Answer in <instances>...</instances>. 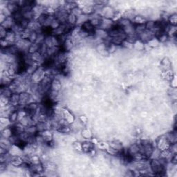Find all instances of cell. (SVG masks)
I'll return each instance as SVG.
<instances>
[{
    "label": "cell",
    "mask_w": 177,
    "mask_h": 177,
    "mask_svg": "<svg viewBox=\"0 0 177 177\" xmlns=\"http://www.w3.org/2000/svg\"><path fill=\"white\" fill-rule=\"evenodd\" d=\"M15 24V22L14 21L13 17L11 16V17H8L4 22L1 24V26H2L7 30H11Z\"/></svg>",
    "instance_id": "cell-14"
},
{
    "label": "cell",
    "mask_w": 177,
    "mask_h": 177,
    "mask_svg": "<svg viewBox=\"0 0 177 177\" xmlns=\"http://www.w3.org/2000/svg\"><path fill=\"white\" fill-rule=\"evenodd\" d=\"M139 152H140V145L136 142L131 143L128 147H127V154L130 157Z\"/></svg>",
    "instance_id": "cell-5"
},
{
    "label": "cell",
    "mask_w": 177,
    "mask_h": 177,
    "mask_svg": "<svg viewBox=\"0 0 177 177\" xmlns=\"http://www.w3.org/2000/svg\"><path fill=\"white\" fill-rule=\"evenodd\" d=\"M6 40H7L8 42L11 43V44H15L17 40V36H16V33L13 30H8L7 36L4 38Z\"/></svg>",
    "instance_id": "cell-17"
},
{
    "label": "cell",
    "mask_w": 177,
    "mask_h": 177,
    "mask_svg": "<svg viewBox=\"0 0 177 177\" xmlns=\"http://www.w3.org/2000/svg\"><path fill=\"white\" fill-rule=\"evenodd\" d=\"M9 118L12 125L17 123L18 120H19V112H18V110H15L12 111L11 113L9 115Z\"/></svg>",
    "instance_id": "cell-21"
},
{
    "label": "cell",
    "mask_w": 177,
    "mask_h": 177,
    "mask_svg": "<svg viewBox=\"0 0 177 177\" xmlns=\"http://www.w3.org/2000/svg\"><path fill=\"white\" fill-rule=\"evenodd\" d=\"M37 37H38V33L35 31H32L30 33L29 37H28V40L30 41L31 43H35L36 42L37 40Z\"/></svg>",
    "instance_id": "cell-49"
},
{
    "label": "cell",
    "mask_w": 177,
    "mask_h": 177,
    "mask_svg": "<svg viewBox=\"0 0 177 177\" xmlns=\"http://www.w3.org/2000/svg\"><path fill=\"white\" fill-rule=\"evenodd\" d=\"M160 150L158 149L157 147H154L153 151H152V153L151 154V156H150L149 159H158V158H160Z\"/></svg>",
    "instance_id": "cell-40"
},
{
    "label": "cell",
    "mask_w": 177,
    "mask_h": 177,
    "mask_svg": "<svg viewBox=\"0 0 177 177\" xmlns=\"http://www.w3.org/2000/svg\"><path fill=\"white\" fill-rule=\"evenodd\" d=\"M65 34V24H61V25L58 26L57 28H55L54 30H52V31H51V35L57 37L62 36Z\"/></svg>",
    "instance_id": "cell-19"
},
{
    "label": "cell",
    "mask_w": 177,
    "mask_h": 177,
    "mask_svg": "<svg viewBox=\"0 0 177 177\" xmlns=\"http://www.w3.org/2000/svg\"><path fill=\"white\" fill-rule=\"evenodd\" d=\"M81 27L82 29L86 30V31L89 33L91 35V36H94V33H95L96 28L94 27L93 25H92V24H91V22H89V20L82 24V26H81Z\"/></svg>",
    "instance_id": "cell-15"
},
{
    "label": "cell",
    "mask_w": 177,
    "mask_h": 177,
    "mask_svg": "<svg viewBox=\"0 0 177 177\" xmlns=\"http://www.w3.org/2000/svg\"><path fill=\"white\" fill-rule=\"evenodd\" d=\"M0 45H1V49H7V47L10 46L12 44L10 42H8L7 40H6L5 39H1V40H0Z\"/></svg>",
    "instance_id": "cell-48"
},
{
    "label": "cell",
    "mask_w": 177,
    "mask_h": 177,
    "mask_svg": "<svg viewBox=\"0 0 177 177\" xmlns=\"http://www.w3.org/2000/svg\"><path fill=\"white\" fill-rule=\"evenodd\" d=\"M7 7L9 10V11L12 13V15L13 13H15V12L20 10V8L17 5V1H9V3H8Z\"/></svg>",
    "instance_id": "cell-16"
},
{
    "label": "cell",
    "mask_w": 177,
    "mask_h": 177,
    "mask_svg": "<svg viewBox=\"0 0 177 177\" xmlns=\"http://www.w3.org/2000/svg\"><path fill=\"white\" fill-rule=\"evenodd\" d=\"M89 16L82 14L81 15H80L79 17H77V23H76V26H82V24L85 23L86 22L89 21Z\"/></svg>",
    "instance_id": "cell-29"
},
{
    "label": "cell",
    "mask_w": 177,
    "mask_h": 177,
    "mask_svg": "<svg viewBox=\"0 0 177 177\" xmlns=\"http://www.w3.org/2000/svg\"><path fill=\"white\" fill-rule=\"evenodd\" d=\"M10 104L17 109L20 104V94L13 93L12 94L11 97L10 98Z\"/></svg>",
    "instance_id": "cell-20"
},
{
    "label": "cell",
    "mask_w": 177,
    "mask_h": 177,
    "mask_svg": "<svg viewBox=\"0 0 177 177\" xmlns=\"http://www.w3.org/2000/svg\"><path fill=\"white\" fill-rule=\"evenodd\" d=\"M58 132H59L61 134L64 136H67V135H71L73 133V131H72L71 125H63V126H61L60 128L58 129Z\"/></svg>",
    "instance_id": "cell-18"
},
{
    "label": "cell",
    "mask_w": 177,
    "mask_h": 177,
    "mask_svg": "<svg viewBox=\"0 0 177 177\" xmlns=\"http://www.w3.org/2000/svg\"><path fill=\"white\" fill-rule=\"evenodd\" d=\"M153 38H154L153 33L148 30H145V31H143L142 33L138 36V39L140 41H141V42L145 43V44H146L147 42H149Z\"/></svg>",
    "instance_id": "cell-6"
},
{
    "label": "cell",
    "mask_w": 177,
    "mask_h": 177,
    "mask_svg": "<svg viewBox=\"0 0 177 177\" xmlns=\"http://www.w3.org/2000/svg\"><path fill=\"white\" fill-rule=\"evenodd\" d=\"M81 9H82V14H84V15H88V16H90L94 13V6L85 5V6H84V7H82Z\"/></svg>",
    "instance_id": "cell-26"
},
{
    "label": "cell",
    "mask_w": 177,
    "mask_h": 177,
    "mask_svg": "<svg viewBox=\"0 0 177 177\" xmlns=\"http://www.w3.org/2000/svg\"><path fill=\"white\" fill-rule=\"evenodd\" d=\"M145 43H143L141 41L138 40L134 44H133V50L139 51H143L145 49Z\"/></svg>",
    "instance_id": "cell-35"
},
{
    "label": "cell",
    "mask_w": 177,
    "mask_h": 177,
    "mask_svg": "<svg viewBox=\"0 0 177 177\" xmlns=\"http://www.w3.org/2000/svg\"><path fill=\"white\" fill-rule=\"evenodd\" d=\"M164 135L165 136L166 139H168L169 143L170 144L176 143V139H177V135H176V129H174V130L169 131L165 133H164Z\"/></svg>",
    "instance_id": "cell-12"
},
{
    "label": "cell",
    "mask_w": 177,
    "mask_h": 177,
    "mask_svg": "<svg viewBox=\"0 0 177 177\" xmlns=\"http://www.w3.org/2000/svg\"><path fill=\"white\" fill-rule=\"evenodd\" d=\"M121 47L123 49H126V50H133V44H131V43H129V42H127L126 40H124L122 43V44H121Z\"/></svg>",
    "instance_id": "cell-43"
},
{
    "label": "cell",
    "mask_w": 177,
    "mask_h": 177,
    "mask_svg": "<svg viewBox=\"0 0 177 177\" xmlns=\"http://www.w3.org/2000/svg\"><path fill=\"white\" fill-rule=\"evenodd\" d=\"M139 40L138 39V36L136 35H129V36H126V38H125V40L129 42L131 44H134V43L136 42V41Z\"/></svg>",
    "instance_id": "cell-42"
},
{
    "label": "cell",
    "mask_w": 177,
    "mask_h": 177,
    "mask_svg": "<svg viewBox=\"0 0 177 177\" xmlns=\"http://www.w3.org/2000/svg\"><path fill=\"white\" fill-rule=\"evenodd\" d=\"M12 17H13L14 21L15 22V23L17 24H20L22 20L24 19L23 14H22L20 10H19V11L17 12H15V13H13V15H12Z\"/></svg>",
    "instance_id": "cell-33"
},
{
    "label": "cell",
    "mask_w": 177,
    "mask_h": 177,
    "mask_svg": "<svg viewBox=\"0 0 177 177\" xmlns=\"http://www.w3.org/2000/svg\"><path fill=\"white\" fill-rule=\"evenodd\" d=\"M147 20L145 19V17H143V16L141 15H136L135 16V17L133 18L132 20V23L134 24V25H138V24H145V22H147Z\"/></svg>",
    "instance_id": "cell-28"
},
{
    "label": "cell",
    "mask_w": 177,
    "mask_h": 177,
    "mask_svg": "<svg viewBox=\"0 0 177 177\" xmlns=\"http://www.w3.org/2000/svg\"><path fill=\"white\" fill-rule=\"evenodd\" d=\"M25 131H26V132L29 133V134L33 136H36L38 133V129H37L36 125H30V126L26 127L25 128Z\"/></svg>",
    "instance_id": "cell-34"
},
{
    "label": "cell",
    "mask_w": 177,
    "mask_h": 177,
    "mask_svg": "<svg viewBox=\"0 0 177 177\" xmlns=\"http://www.w3.org/2000/svg\"><path fill=\"white\" fill-rule=\"evenodd\" d=\"M114 26H115V22L114 20L111 19H107V18L102 17L100 26L98 28L109 32Z\"/></svg>",
    "instance_id": "cell-4"
},
{
    "label": "cell",
    "mask_w": 177,
    "mask_h": 177,
    "mask_svg": "<svg viewBox=\"0 0 177 177\" xmlns=\"http://www.w3.org/2000/svg\"><path fill=\"white\" fill-rule=\"evenodd\" d=\"M45 37H46V35H45L44 33H38V37H37V40H36V42L38 44H42V43L44 42Z\"/></svg>",
    "instance_id": "cell-46"
},
{
    "label": "cell",
    "mask_w": 177,
    "mask_h": 177,
    "mask_svg": "<svg viewBox=\"0 0 177 177\" xmlns=\"http://www.w3.org/2000/svg\"><path fill=\"white\" fill-rule=\"evenodd\" d=\"M47 16H48L47 14L43 13L41 15H40V17H39L38 19H37V21H38V23L40 24L42 26H44V24L45 23V22H46Z\"/></svg>",
    "instance_id": "cell-45"
},
{
    "label": "cell",
    "mask_w": 177,
    "mask_h": 177,
    "mask_svg": "<svg viewBox=\"0 0 177 177\" xmlns=\"http://www.w3.org/2000/svg\"><path fill=\"white\" fill-rule=\"evenodd\" d=\"M145 24H138V25H135V33L138 36L139 35L142 33L143 31H145Z\"/></svg>",
    "instance_id": "cell-39"
},
{
    "label": "cell",
    "mask_w": 177,
    "mask_h": 177,
    "mask_svg": "<svg viewBox=\"0 0 177 177\" xmlns=\"http://www.w3.org/2000/svg\"><path fill=\"white\" fill-rule=\"evenodd\" d=\"M7 32H8V30L2 27V26H0V38H1V39H4L6 38Z\"/></svg>",
    "instance_id": "cell-51"
},
{
    "label": "cell",
    "mask_w": 177,
    "mask_h": 177,
    "mask_svg": "<svg viewBox=\"0 0 177 177\" xmlns=\"http://www.w3.org/2000/svg\"><path fill=\"white\" fill-rule=\"evenodd\" d=\"M60 25H61L60 22H59L58 20L56 19V18H54V19H53V20L52 21V22H51L50 27H49V28H50L51 30H54Z\"/></svg>",
    "instance_id": "cell-47"
},
{
    "label": "cell",
    "mask_w": 177,
    "mask_h": 177,
    "mask_svg": "<svg viewBox=\"0 0 177 177\" xmlns=\"http://www.w3.org/2000/svg\"><path fill=\"white\" fill-rule=\"evenodd\" d=\"M72 148H73V152L76 154L83 153L82 152V142L79 141H75L71 144Z\"/></svg>",
    "instance_id": "cell-22"
},
{
    "label": "cell",
    "mask_w": 177,
    "mask_h": 177,
    "mask_svg": "<svg viewBox=\"0 0 177 177\" xmlns=\"http://www.w3.org/2000/svg\"><path fill=\"white\" fill-rule=\"evenodd\" d=\"M13 135V130H12V127H9L7 128L4 129L3 130L1 131V136L5 138V139H9Z\"/></svg>",
    "instance_id": "cell-25"
},
{
    "label": "cell",
    "mask_w": 177,
    "mask_h": 177,
    "mask_svg": "<svg viewBox=\"0 0 177 177\" xmlns=\"http://www.w3.org/2000/svg\"><path fill=\"white\" fill-rule=\"evenodd\" d=\"M71 13H73V15H75L76 17H79L80 15H81L82 14V9H80V7H75V9H73L72 11H71Z\"/></svg>",
    "instance_id": "cell-50"
},
{
    "label": "cell",
    "mask_w": 177,
    "mask_h": 177,
    "mask_svg": "<svg viewBox=\"0 0 177 177\" xmlns=\"http://www.w3.org/2000/svg\"><path fill=\"white\" fill-rule=\"evenodd\" d=\"M145 26L146 30H150V31H152V30L154 29V26H155V21L148 20L147 21L145 22Z\"/></svg>",
    "instance_id": "cell-41"
},
{
    "label": "cell",
    "mask_w": 177,
    "mask_h": 177,
    "mask_svg": "<svg viewBox=\"0 0 177 177\" xmlns=\"http://www.w3.org/2000/svg\"><path fill=\"white\" fill-rule=\"evenodd\" d=\"M13 93L11 91V90L9 88V86H4V87H1V91L0 94L1 96H5V97L10 98L11 97L12 94Z\"/></svg>",
    "instance_id": "cell-32"
},
{
    "label": "cell",
    "mask_w": 177,
    "mask_h": 177,
    "mask_svg": "<svg viewBox=\"0 0 177 177\" xmlns=\"http://www.w3.org/2000/svg\"><path fill=\"white\" fill-rule=\"evenodd\" d=\"M170 151L171 152V153L172 154H176L177 152V146H176V143H173L171 144L170 147Z\"/></svg>",
    "instance_id": "cell-52"
},
{
    "label": "cell",
    "mask_w": 177,
    "mask_h": 177,
    "mask_svg": "<svg viewBox=\"0 0 177 177\" xmlns=\"http://www.w3.org/2000/svg\"><path fill=\"white\" fill-rule=\"evenodd\" d=\"M123 31L126 36H129V35H134L135 33V25L133 23L129 24V25L125 26L123 28Z\"/></svg>",
    "instance_id": "cell-24"
},
{
    "label": "cell",
    "mask_w": 177,
    "mask_h": 177,
    "mask_svg": "<svg viewBox=\"0 0 177 177\" xmlns=\"http://www.w3.org/2000/svg\"><path fill=\"white\" fill-rule=\"evenodd\" d=\"M82 147L83 153L88 154L89 152L95 148V145L92 143L91 140H84V141L82 142Z\"/></svg>",
    "instance_id": "cell-8"
},
{
    "label": "cell",
    "mask_w": 177,
    "mask_h": 177,
    "mask_svg": "<svg viewBox=\"0 0 177 177\" xmlns=\"http://www.w3.org/2000/svg\"><path fill=\"white\" fill-rule=\"evenodd\" d=\"M94 36H95L97 38H99V39H100V40H102L103 41L110 37L109 36V33L107 31H106V30H102L100 28H96Z\"/></svg>",
    "instance_id": "cell-13"
},
{
    "label": "cell",
    "mask_w": 177,
    "mask_h": 177,
    "mask_svg": "<svg viewBox=\"0 0 177 177\" xmlns=\"http://www.w3.org/2000/svg\"><path fill=\"white\" fill-rule=\"evenodd\" d=\"M80 133H81L84 140H91L94 137L91 128H89L87 127H84L80 131Z\"/></svg>",
    "instance_id": "cell-10"
},
{
    "label": "cell",
    "mask_w": 177,
    "mask_h": 177,
    "mask_svg": "<svg viewBox=\"0 0 177 177\" xmlns=\"http://www.w3.org/2000/svg\"><path fill=\"white\" fill-rule=\"evenodd\" d=\"M136 15H138L136 11L134 9H132V8H129V9L125 10V11L123 12L122 17L126 18V19L132 22L133 18L135 17V16Z\"/></svg>",
    "instance_id": "cell-7"
},
{
    "label": "cell",
    "mask_w": 177,
    "mask_h": 177,
    "mask_svg": "<svg viewBox=\"0 0 177 177\" xmlns=\"http://www.w3.org/2000/svg\"><path fill=\"white\" fill-rule=\"evenodd\" d=\"M76 23H77V17L75 15H73V13H69L67 17V24L74 27L76 26Z\"/></svg>",
    "instance_id": "cell-27"
},
{
    "label": "cell",
    "mask_w": 177,
    "mask_h": 177,
    "mask_svg": "<svg viewBox=\"0 0 177 177\" xmlns=\"http://www.w3.org/2000/svg\"><path fill=\"white\" fill-rule=\"evenodd\" d=\"M10 104V98L5 96H0V107H4Z\"/></svg>",
    "instance_id": "cell-44"
},
{
    "label": "cell",
    "mask_w": 177,
    "mask_h": 177,
    "mask_svg": "<svg viewBox=\"0 0 177 177\" xmlns=\"http://www.w3.org/2000/svg\"><path fill=\"white\" fill-rule=\"evenodd\" d=\"M96 146H97V148L100 151H104L106 152V150L108 149V147H110L109 145L108 141H99L98 143L96 144Z\"/></svg>",
    "instance_id": "cell-31"
},
{
    "label": "cell",
    "mask_w": 177,
    "mask_h": 177,
    "mask_svg": "<svg viewBox=\"0 0 177 177\" xmlns=\"http://www.w3.org/2000/svg\"><path fill=\"white\" fill-rule=\"evenodd\" d=\"M62 84L60 80L57 79V78H53L51 84V90L56 91H62Z\"/></svg>",
    "instance_id": "cell-11"
},
{
    "label": "cell",
    "mask_w": 177,
    "mask_h": 177,
    "mask_svg": "<svg viewBox=\"0 0 177 177\" xmlns=\"http://www.w3.org/2000/svg\"><path fill=\"white\" fill-rule=\"evenodd\" d=\"M116 11L114 8L110 7V6H105L102 9L101 13H100V15L102 17L107 18V19H114L115 15H116Z\"/></svg>",
    "instance_id": "cell-3"
},
{
    "label": "cell",
    "mask_w": 177,
    "mask_h": 177,
    "mask_svg": "<svg viewBox=\"0 0 177 177\" xmlns=\"http://www.w3.org/2000/svg\"><path fill=\"white\" fill-rule=\"evenodd\" d=\"M39 49H40V44H37L36 42L32 43L30 44L29 49H28V53L33 54V53L38 52V51H39Z\"/></svg>",
    "instance_id": "cell-38"
},
{
    "label": "cell",
    "mask_w": 177,
    "mask_h": 177,
    "mask_svg": "<svg viewBox=\"0 0 177 177\" xmlns=\"http://www.w3.org/2000/svg\"><path fill=\"white\" fill-rule=\"evenodd\" d=\"M146 44H147L151 49H155L160 46V43L159 42V40H158L156 38H155V37L153 38H152L151 40H150L149 42L146 43Z\"/></svg>",
    "instance_id": "cell-30"
},
{
    "label": "cell",
    "mask_w": 177,
    "mask_h": 177,
    "mask_svg": "<svg viewBox=\"0 0 177 177\" xmlns=\"http://www.w3.org/2000/svg\"><path fill=\"white\" fill-rule=\"evenodd\" d=\"M155 143H156V147H157L158 149H159L160 151H162V150L165 149H170V147L171 144L169 143L168 139H166L165 136L164 134L160 135L156 138L155 140Z\"/></svg>",
    "instance_id": "cell-1"
},
{
    "label": "cell",
    "mask_w": 177,
    "mask_h": 177,
    "mask_svg": "<svg viewBox=\"0 0 177 177\" xmlns=\"http://www.w3.org/2000/svg\"><path fill=\"white\" fill-rule=\"evenodd\" d=\"M168 22L169 23V24L171 26H176V24H177V14H176V13L171 14L168 20Z\"/></svg>",
    "instance_id": "cell-36"
},
{
    "label": "cell",
    "mask_w": 177,
    "mask_h": 177,
    "mask_svg": "<svg viewBox=\"0 0 177 177\" xmlns=\"http://www.w3.org/2000/svg\"><path fill=\"white\" fill-rule=\"evenodd\" d=\"M24 159L22 156H13L11 164L15 167H20L24 163Z\"/></svg>",
    "instance_id": "cell-23"
},
{
    "label": "cell",
    "mask_w": 177,
    "mask_h": 177,
    "mask_svg": "<svg viewBox=\"0 0 177 177\" xmlns=\"http://www.w3.org/2000/svg\"><path fill=\"white\" fill-rule=\"evenodd\" d=\"M12 130H13V134L19 136L22 133H23L24 131H25V127L24 125H22L20 122H17L15 123V124L11 125Z\"/></svg>",
    "instance_id": "cell-9"
},
{
    "label": "cell",
    "mask_w": 177,
    "mask_h": 177,
    "mask_svg": "<svg viewBox=\"0 0 177 177\" xmlns=\"http://www.w3.org/2000/svg\"><path fill=\"white\" fill-rule=\"evenodd\" d=\"M29 162L30 164H38L42 162L40 160V155H38V154H33V155L29 156Z\"/></svg>",
    "instance_id": "cell-37"
},
{
    "label": "cell",
    "mask_w": 177,
    "mask_h": 177,
    "mask_svg": "<svg viewBox=\"0 0 177 177\" xmlns=\"http://www.w3.org/2000/svg\"><path fill=\"white\" fill-rule=\"evenodd\" d=\"M45 75V67L43 66H40L36 71L30 75L32 81L36 83H39Z\"/></svg>",
    "instance_id": "cell-2"
},
{
    "label": "cell",
    "mask_w": 177,
    "mask_h": 177,
    "mask_svg": "<svg viewBox=\"0 0 177 177\" xmlns=\"http://www.w3.org/2000/svg\"><path fill=\"white\" fill-rule=\"evenodd\" d=\"M7 17L4 15V14L0 13V24H2L3 22L7 20Z\"/></svg>",
    "instance_id": "cell-53"
}]
</instances>
